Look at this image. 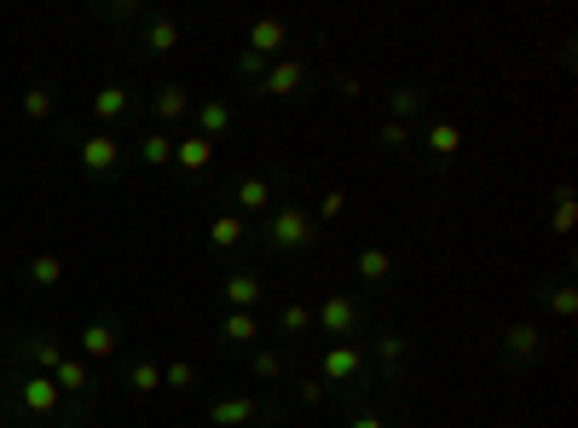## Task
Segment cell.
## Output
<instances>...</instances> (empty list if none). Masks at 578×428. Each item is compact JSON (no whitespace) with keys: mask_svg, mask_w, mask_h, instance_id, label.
Wrapping results in <instances>:
<instances>
[{"mask_svg":"<svg viewBox=\"0 0 578 428\" xmlns=\"http://www.w3.org/2000/svg\"><path fill=\"white\" fill-rule=\"evenodd\" d=\"M319 220H313V209H307L301 197H278L273 209H266V220H261V232H255V243L266 255H284V261H296V255H313L319 250Z\"/></svg>","mask_w":578,"mask_h":428,"instance_id":"1","label":"cell"},{"mask_svg":"<svg viewBox=\"0 0 578 428\" xmlns=\"http://www.w3.org/2000/svg\"><path fill=\"white\" fill-rule=\"evenodd\" d=\"M319 377L330 389H347V394H370L377 389V371H370V354L365 342H330L319 354Z\"/></svg>","mask_w":578,"mask_h":428,"instance_id":"2","label":"cell"},{"mask_svg":"<svg viewBox=\"0 0 578 428\" xmlns=\"http://www.w3.org/2000/svg\"><path fill=\"white\" fill-rule=\"evenodd\" d=\"M12 405L35 423H70V412H76V405L58 394V382L41 377V371H12Z\"/></svg>","mask_w":578,"mask_h":428,"instance_id":"3","label":"cell"},{"mask_svg":"<svg viewBox=\"0 0 578 428\" xmlns=\"http://www.w3.org/2000/svg\"><path fill=\"white\" fill-rule=\"evenodd\" d=\"M203 417H209V428H250V423L284 428V405L266 400V394H220V400H209Z\"/></svg>","mask_w":578,"mask_h":428,"instance_id":"4","label":"cell"},{"mask_svg":"<svg viewBox=\"0 0 578 428\" xmlns=\"http://www.w3.org/2000/svg\"><path fill=\"white\" fill-rule=\"evenodd\" d=\"M313 331H324L330 342H359V331H370V308H365V296H354V290L324 296L319 308H313Z\"/></svg>","mask_w":578,"mask_h":428,"instance_id":"5","label":"cell"},{"mask_svg":"<svg viewBox=\"0 0 578 428\" xmlns=\"http://www.w3.org/2000/svg\"><path fill=\"white\" fill-rule=\"evenodd\" d=\"M313 65H307V58H273V65H266L261 70V81H255V99H273V105H296V99H307V93H313Z\"/></svg>","mask_w":578,"mask_h":428,"instance_id":"6","label":"cell"},{"mask_svg":"<svg viewBox=\"0 0 578 428\" xmlns=\"http://www.w3.org/2000/svg\"><path fill=\"white\" fill-rule=\"evenodd\" d=\"M498 354H504L509 371H532V365H544V354H550L544 319H509L498 331Z\"/></svg>","mask_w":578,"mask_h":428,"instance_id":"7","label":"cell"},{"mask_svg":"<svg viewBox=\"0 0 578 428\" xmlns=\"http://www.w3.org/2000/svg\"><path fill=\"white\" fill-rule=\"evenodd\" d=\"M370 371H377V382H405V371H411V336H400L394 324H370Z\"/></svg>","mask_w":578,"mask_h":428,"instance_id":"8","label":"cell"},{"mask_svg":"<svg viewBox=\"0 0 578 428\" xmlns=\"http://www.w3.org/2000/svg\"><path fill=\"white\" fill-rule=\"evenodd\" d=\"M76 157H81V169H88L93 180H111L122 169V157H128V139H116V134H81L76 139Z\"/></svg>","mask_w":578,"mask_h":428,"instance_id":"9","label":"cell"},{"mask_svg":"<svg viewBox=\"0 0 578 428\" xmlns=\"http://www.w3.org/2000/svg\"><path fill=\"white\" fill-rule=\"evenodd\" d=\"M278 186H284V169H273V174H238V180H232V203H238V215L266 220V209L278 203Z\"/></svg>","mask_w":578,"mask_h":428,"instance_id":"10","label":"cell"},{"mask_svg":"<svg viewBox=\"0 0 578 428\" xmlns=\"http://www.w3.org/2000/svg\"><path fill=\"white\" fill-rule=\"evenodd\" d=\"M261 301H266V273L238 267V273L220 278V308L226 313H261Z\"/></svg>","mask_w":578,"mask_h":428,"instance_id":"11","label":"cell"},{"mask_svg":"<svg viewBox=\"0 0 578 428\" xmlns=\"http://www.w3.org/2000/svg\"><path fill=\"white\" fill-rule=\"evenodd\" d=\"M53 382H58V394H65L76 412H88L93 405V389H99V377H93V365L81 359V354H65V365L53 371Z\"/></svg>","mask_w":578,"mask_h":428,"instance_id":"12","label":"cell"},{"mask_svg":"<svg viewBox=\"0 0 578 428\" xmlns=\"http://www.w3.org/2000/svg\"><path fill=\"white\" fill-rule=\"evenodd\" d=\"M116 354H122V319L99 313L93 324H81V359H88V365H105V359H116Z\"/></svg>","mask_w":578,"mask_h":428,"instance_id":"13","label":"cell"},{"mask_svg":"<svg viewBox=\"0 0 578 428\" xmlns=\"http://www.w3.org/2000/svg\"><path fill=\"white\" fill-rule=\"evenodd\" d=\"M284 47H289V24L284 18H255L250 30H243V53H255V58H284Z\"/></svg>","mask_w":578,"mask_h":428,"instance_id":"14","label":"cell"},{"mask_svg":"<svg viewBox=\"0 0 578 428\" xmlns=\"http://www.w3.org/2000/svg\"><path fill=\"white\" fill-rule=\"evenodd\" d=\"M354 278H359V290L382 296L388 284H394V255H388V250H377V243H365V250L354 255Z\"/></svg>","mask_w":578,"mask_h":428,"instance_id":"15","label":"cell"},{"mask_svg":"<svg viewBox=\"0 0 578 428\" xmlns=\"http://www.w3.org/2000/svg\"><path fill=\"white\" fill-rule=\"evenodd\" d=\"M243 243H255L250 220H243L238 209H220V215L209 220V250H215V255H238Z\"/></svg>","mask_w":578,"mask_h":428,"instance_id":"16","label":"cell"},{"mask_svg":"<svg viewBox=\"0 0 578 428\" xmlns=\"http://www.w3.org/2000/svg\"><path fill=\"white\" fill-rule=\"evenodd\" d=\"M93 116L105 122V134H111L116 122H134V116H139V99L122 88V81H105V88L93 93Z\"/></svg>","mask_w":578,"mask_h":428,"instance_id":"17","label":"cell"},{"mask_svg":"<svg viewBox=\"0 0 578 428\" xmlns=\"http://www.w3.org/2000/svg\"><path fill=\"white\" fill-rule=\"evenodd\" d=\"M139 47L151 53V58H174L180 53V24L169 12H144V24H139Z\"/></svg>","mask_w":578,"mask_h":428,"instance_id":"18","label":"cell"},{"mask_svg":"<svg viewBox=\"0 0 578 428\" xmlns=\"http://www.w3.org/2000/svg\"><path fill=\"white\" fill-rule=\"evenodd\" d=\"M220 342H226V348H238V354L261 348V342H266L261 313H220Z\"/></svg>","mask_w":578,"mask_h":428,"instance_id":"19","label":"cell"},{"mask_svg":"<svg viewBox=\"0 0 578 428\" xmlns=\"http://www.w3.org/2000/svg\"><path fill=\"white\" fill-rule=\"evenodd\" d=\"M192 122H197L192 134L226 139V134H232V122H238V111H232V99H197V105H192Z\"/></svg>","mask_w":578,"mask_h":428,"instance_id":"20","label":"cell"},{"mask_svg":"<svg viewBox=\"0 0 578 428\" xmlns=\"http://www.w3.org/2000/svg\"><path fill=\"white\" fill-rule=\"evenodd\" d=\"M18 359H24V371L53 377L58 365H65V342H58V336H24V342H18Z\"/></svg>","mask_w":578,"mask_h":428,"instance_id":"21","label":"cell"},{"mask_svg":"<svg viewBox=\"0 0 578 428\" xmlns=\"http://www.w3.org/2000/svg\"><path fill=\"white\" fill-rule=\"evenodd\" d=\"M174 169H180V174H209V169H215V139H203V134H174Z\"/></svg>","mask_w":578,"mask_h":428,"instance_id":"22","label":"cell"},{"mask_svg":"<svg viewBox=\"0 0 578 428\" xmlns=\"http://www.w3.org/2000/svg\"><path fill=\"white\" fill-rule=\"evenodd\" d=\"M243 377H255V382H266V389H278V382L289 377V365H284V348H250L243 354Z\"/></svg>","mask_w":578,"mask_h":428,"instance_id":"23","label":"cell"},{"mask_svg":"<svg viewBox=\"0 0 578 428\" xmlns=\"http://www.w3.org/2000/svg\"><path fill=\"white\" fill-rule=\"evenodd\" d=\"M192 105H197V99L185 93L180 81H169V88H157V93H151V116H157V122H169V128H180V122L192 116Z\"/></svg>","mask_w":578,"mask_h":428,"instance_id":"24","label":"cell"},{"mask_svg":"<svg viewBox=\"0 0 578 428\" xmlns=\"http://www.w3.org/2000/svg\"><path fill=\"white\" fill-rule=\"evenodd\" d=\"M417 146H423L434 162H446V157L463 151V128H458V122H428V128L417 134Z\"/></svg>","mask_w":578,"mask_h":428,"instance_id":"25","label":"cell"},{"mask_svg":"<svg viewBox=\"0 0 578 428\" xmlns=\"http://www.w3.org/2000/svg\"><path fill=\"white\" fill-rule=\"evenodd\" d=\"M428 88H417V81H405V88H394V93H388V122H405V128H411V122H417L423 111H428Z\"/></svg>","mask_w":578,"mask_h":428,"instance_id":"26","label":"cell"},{"mask_svg":"<svg viewBox=\"0 0 578 428\" xmlns=\"http://www.w3.org/2000/svg\"><path fill=\"white\" fill-rule=\"evenodd\" d=\"M134 157L144 162V169H174V134L169 128H151L134 139Z\"/></svg>","mask_w":578,"mask_h":428,"instance_id":"27","label":"cell"},{"mask_svg":"<svg viewBox=\"0 0 578 428\" xmlns=\"http://www.w3.org/2000/svg\"><path fill=\"white\" fill-rule=\"evenodd\" d=\"M273 331L284 342H301V336H313V308L307 301H284V308L273 313Z\"/></svg>","mask_w":578,"mask_h":428,"instance_id":"28","label":"cell"},{"mask_svg":"<svg viewBox=\"0 0 578 428\" xmlns=\"http://www.w3.org/2000/svg\"><path fill=\"white\" fill-rule=\"evenodd\" d=\"M24 273H30V284H35V290H58V278H65V255H53V250H35Z\"/></svg>","mask_w":578,"mask_h":428,"instance_id":"29","label":"cell"},{"mask_svg":"<svg viewBox=\"0 0 578 428\" xmlns=\"http://www.w3.org/2000/svg\"><path fill=\"white\" fill-rule=\"evenodd\" d=\"M162 389L169 394H197L203 389V371L192 359H174V365H162Z\"/></svg>","mask_w":578,"mask_h":428,"instance_id":"30","label":"cell"},{"mask_svg":"<svg viewBox=\"0 0 578 428\" xmlns=\"http://www.w3.org/2000/svg\"><path fill=\"white\" fill-rule=\"evenodd\" d=\"M18 111H24L30 122H53V111H58V93L47 88V81H35V88L18 99Z\"/></svg>","mask_w":578,"mask_h":428,"instance_id":"31","label":"cell"},{"mask_svg":"<svg viewBox=\"0 0 578 428\" xmlns=\"http://www.w3.org/2000/svg\"><path fill=\"white\" fill-rule=\"evenodd\" d=\"M162 389V365L157 359H128V394H157Z\"/></svg>","mask_w":578,"mask_h":428,"instance_id":"32","label":"cell"},{"mask_svg":"<svg viewBox=\"0 0 578 428\" xmlns=\"http://www.w3.org/2000/svg\"><path fill=\"white\" fill-rule=\"evenodd\" d=\"M544 308H550L555 324H573V319H578V290H573V284H550Z\"/></svg>","mask_w":578,"mask_h":428,"instance_id":"33","label":"cell"},{"mask_svg":"<svg viewBox=\"0 0 578 428\" xmlns=\"http://www.w3.org/2000/svg\"><path fill=\"white\" fill-rule=\"evenodd\" d=\"M377 146L382 151H411V146H417V128H405V122H377Z\"/></svg>","mask_w":578,"mask_h":428,"instance_id":"34","label":"cell"},{"mask_svg":"<svg viewBox=\"0 0 578 428\" xmlns=\"http://www.w3.org/2000/svg\"><path fill=\"white\" fill-rule=\"evenodd\" d=\"M555 232H573L578 227V203H573V186H555V215H550Z\"/></svg>","mask_w":578,"mask_h":428,"instance_id":"35","label":"cell"},{"mask_svg":"<svg viewBox=\"0 0 578 428\" xmlns=\"http://www.w3.org/2000/svg\"><path fill=\"white\" fill-rule=\"evenodd\" d=\"M99 18L105 24H144V7L139 0H111V7H99Z\"/></svg>","mask_w":578,"mask_h":428,"instance_id":"36","label":"cell"},{"mask_svg":"<svg viewBox=\"0 0 578 428\" xmlns=\"http://www.w3.org/2000/svg\"><path fill=\"white\" fill-rule=\"evenodd\" d=\"M342 209H347V192L342 186H324V197H319V227H330V220H342Z\"/></svg>","mask_w":578,"mask_h":428,"instance_id":"37","label":"cell"},{"mask_svg":"<svg viewBox=\"0 0 578 428\" xmlns=\"http://www.w3.org/2000/svg\"><path fill=\"white\" fill-rule=\"evenodd\" d=\"M330 394H336V389H330L324 377H301V382H296V400H301V405H324Z\"/></svg>","mask_w":578,"mask_h":428,"instance_id":"38","label":"cell"},{"mask_svg":"<svg viewBox=\"0 0 578 428\" xmlns=\"http://www.w3.org/2000/svg\"><path fill=\"white\" fill-rule=\"evenodd\" d=\"M342 428H388V417L377 412V405H354V412H347V423Z\"/></svg>","mask_w":578,"mask_h":428,"instance_id":"39","label":"cell"},{"mask_svg":"<svg viewBox=\"0 0 578 428\" xmlns=\"http://www.w3.org/2000/svg\"><path fill=\"white\" fill-rule=\"evenodd\" d=\"M0 428H7V417H0Z\"/></svg>","mask_w":578,"mask_h":428,"instance_id":"40","label":"cell"}]
</instances>
